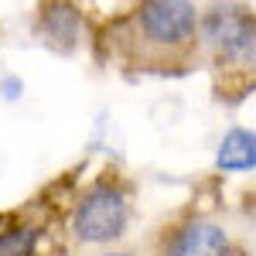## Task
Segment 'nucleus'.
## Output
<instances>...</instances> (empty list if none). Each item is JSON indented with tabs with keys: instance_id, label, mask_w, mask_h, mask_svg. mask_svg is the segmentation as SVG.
<instances>
[{
	"instance_id": "nucleus-4",
	"label": "nucleus",
	"mask_w": 256,
	"mask_h": 256,
	"mask_svg": "<svg viewBox=\"0 0 256 256\" xmlns=\"http://www.w3.org/2000/svg\"><path fill=\"white\" fill-rule=\"evenodd\" d=\"M158 256H232V239L216 218L181 216L158 232Z\"/></svg>"
},
{
	"instance_id": "nucleus-1",
	"label": "nucleus",
	"mask_w": 256,
	"mask_h": 256,
	"mask_svg": "<svg viewBox=\"0 0 256 256\" xmlns=\"http://www.w3.org/2000/svg\"><path fill=\"white\" fill-rule=\"evenodd\" d=\"M110 65L130 72L178 76L202 58V10L195 0H137L110 28Z\"/></svg>"
},
{
	"instance_id": "nucleus-3",
	"label": "nucleus",
	"mask_w": 256,
	"mask_h": 256,
	"mask_svg": "<svg viewBox=\"0 0 256 256\" xmlns=\"http://www.w3.org/2000/svg\"><path fill=\"white\" fill-rule=\"evenodd\" d=\"M134 222V184L123 171L106 168L72 195L65 232L82 250H102L126 236Z\"/></svg>"
},
{
	"instance_id": "nucleus-2",
	"label": "nucleus",
	"mask_w": 256,
	"mask_h": 256,
	"mask_svg": "<svg viewBox=\"0 0 256 256\" xmlns=\"http://www.w3.org/2000/svg\"><path fill=\"white\" fill-rule=\"evenodd\" d=\"M202 55L226 102L256 86V10L239 0H216L202 10Z\"/></svg>"
},
{
	"instance_id": "nucleus-6",
	"label": "nucleus",
	"mask_w": 256,
	"mask_h": 256,
	"mask_svg": "<svg viewBox=\"0 0 256 256\" xmlns=\"http://www.w3.org/2000/svg\"><path fill=\"white\" fill-rule=\"evenodd\" d=\"M48 236V222L31 212H7L0 216V256H38Z\"/></svg>"
},
{
	"instance_id": "nucleus-7",
	"label": "nucleus",
	"mask_w": 256,
	"mask_h": 256,
	"mask_svg": "<svg viewBox=\"0 0 256 256\" xmlns=\"http://www.w3.org/2000/svg\"><path fill=\"white\" fill-rule=\"evenodd\" d=\"M216 168L226 171V174L256 168V130L232 126V130L222 137V144H218V150H216Z\"/></svg>"
},
{
	"instance_id": "nucleus-5",
	"label": "nucleus",
	"mask_w": 256,
	"mask_h": 256,
	"mask_svg": "<svg viewBox=\"0 0 256 256\" xmlns=\"http://www.w3.org/2000/svg\"><path fill=\"white\" fill-rule=\"evenodd\" d=\"M34 31L44 38L48 48H55L62 55H72L86 38V20H82V10L72 0H41Z\"/></svg>"
},
{
	"instance_id": "nucleus-8",
	"label": "nucleus",
	"mask_w": 256,
	"mask_h": 256,
	"mask_svg": "<svg viewBox=\"0 0 256 256\" xmlns=\"http://www.w3.org/2000/svg\"><path fill=\"white\" fill-rule=\"evenodd\" d=\"M99 256H140V253H134V250H106V253H99Z\"/></svg>"
}]
</instances>
